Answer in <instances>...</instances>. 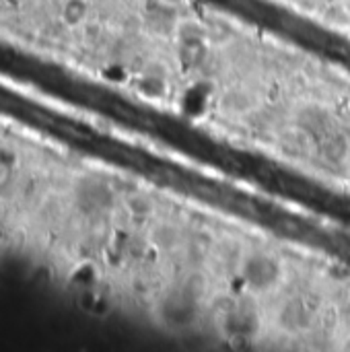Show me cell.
I'll list each match as a JSON object with an SVG mask.
<instances>
[{
	"mask_svg": "<svg viewBox=\"0 0 350 352\" xmlns=\"http://www.w3.org/2000/svg\"><path fill=\"white\" fill-rule=\"evenodd\" d=\"M72 146L0 111V266L89 291L118 190Z\"/></svg>",
	"mask_w": 350,
	"mask_h": 352,
	"instance_id": "obj_1",
	"label": "cell"
},
{
	"mask_svg": "<svg viewBox=\"0 0 350 352\" xmlns=\"http://www.w3.org/2000/svg\"><path fill=\"white\" fill-rule=\"evenodd\" d=\"M243 276L254 289H270L281 278V264L266 254H252L243 264Z\"/></svg>",
	"mask_w": 350,
	"mask_h": 352,
	"instance_id": "obj_2",
	"label": "cell"
},
{
	"mask_svg": "<svg viewBox=\"0 0 350 352\" xmlns=\"http://www.w3.org/2000/svg\"><path fill=\"white\" fill-rule=\"evenodd\" d=\"M324 155L334 161V163H342L344 157L349 155V142L342 134H334L328 138V142L324 144Z\"/></svg>",
	"mask_w": 350,
	"mask_h": 352,
	"instance_id": "obj_3",
	"label": "cell"
},
{
	"mask_svg": "<svg viewBox=\"0 0 350 352\" xmlns=\"http://www.w3.org/2000/svg\"><path fill=\"white\" fill-rule=\"evenodd\" d=\"M349 19H350V4H349Z\"/></svg>",
	"mask_w": 350,
	"mask_h": 352,
	"instance_id": "obj_4",
	"label": "cell"
}]
</instances>
